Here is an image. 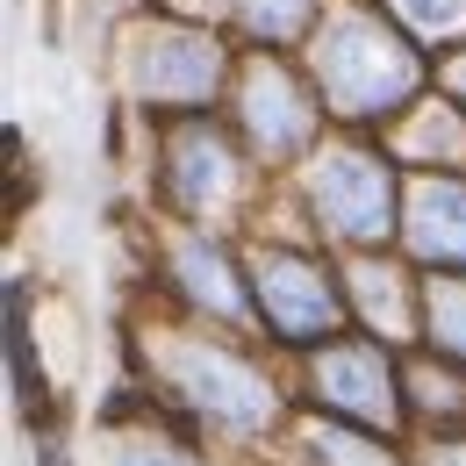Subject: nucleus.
Returning a JSON list of instances; mask_svg holds the SVG:
<instances>
[{
    "label": "nucleus",
    "instance_id": "11",
    "mask_svg": "<svg viewBox=\"0 0 466 466\" xmlns=\"http://www.w3.org/2000/svg\"><path fill=\"white\" fill-rule=\"evenodd\" d=\"M351 294H359V309H366V323L380 338H409V301L388 266H351Z\"/></svg>",
    "mask_w": 466,
    "mask_h": 466
},
{
    "label": "nucleus",
    "instance_id": "5",
    "mask_svg": "<svg viewBox=\"0 0 466 466\" xmlns=\"http://www.w3.org/2000/svg\"><path fill=\"white\" fill-rule=\"evenodd\" d=\"M258 309L273 316L280 338H323L338 323V294L323 280V266L288 258V251H258Z\"/></svg>",
    "mask_w": 466,
    "mask_h": 466
},
{
    "label": "nucleus",
    "instance_id": "7",
    "mask_svg": "<svg viewBox=\"0 0 466 466\" xmlns=\"http://www.w3.org/2000/svg\"><path fill=\"white\" fill-rule=\"evenodd\" d=\"M316 388H323V402L351 409L366 423H395V388H388V366L373 345H330L316 359Z\"/></svg>",
    "mask_w": 466,
    "mask_h": 466
},
{
    "label": "nucleus",
    "instance_id": "15",
    "mask_svg": "<svg viewBox=\"0 0 466 466\" xmlns=\"http://www.w3.org/2000/svg\"><path fill=\"white\" fill-rule=\"evenodd\" d=\"M309 7H316V0H244V22L280 44V36H294V29L309 22Z\"/></svg>",
    "mask_w": 466,
    "mask_h": 466
},
{
    "label": "nucleus",
    "instance_id": "18",
    "mask_svg": "<svg viewBox=\"0 0 466 466\" xmlns=\"http://www.w3.org/2000/svg\"><path fill=\"white\" fill-rule=\"evenodd\" d=\"M409 380H416V395H423V402H438V409H452V402H460L445 373H409Z\"/></svg>",
    "mask_w": 466,
    "mask_h": 466
},
{
    "label": "nucleus",
    "instance_id": "13",
    "mask_svg": "<svg viewBox=\"0 0 466 466\" xmlns=\"http://www.w3.org/2000/svg\"><path fill=\"white\" fill-rule=\"evenodd\" d=\"M431 330L445 351L466 359V280H431Z\"/></svg>",
    "mask_w": 466,
    "mask_h": 466
},
{
    "label": "nucleus",
    "instance_id": "17",
    "mask_svg": "<svg viewBox=\"0 0 466 466\" xmlns=\"http://www.w3.org/2000/svg\"><path fill=\"white\" fill-rule=\"evenodd\" d=\"M101 466H194V460H179L173 445H158V438H116Z\"/></svg>",
    "mask_w": 466,
    "mask_h": 466
},
{
    "label": "nucleus",
    "instance_id": "19",
    "mask_svg": "<svg viewBox=\"0 0 466 466\" xmlns=\"http://www.w3.org/2000/svg\"><path fill=\"white\" fill-rule=\"evenodd\" d=\"M423 466H466V445H431V452H423Z\"/></svg>",
    "mask_w": 466,
    "mask_h": 466
},
{
    "label": "nucleus",
    "instance_id": "16",
    "mask_svg": "<svg viewBox=\"0 0 466 466\" xmlns=\"http://www.w3.org/2000/svg\"><path fill=\"white\" fill-rule=\"evenodd\" d=\"M309 452H316V466H395V460H380V445L345 438V431H316V438H309Z\"/></svg>",
    "mask_w": 466,
    "mask_h": 466
},
{
    "label": "nucleus",
    "instance_id": "10",
    "mask_svg": "<svg viewBox=\"0 0 466 466\" xmlns=\"http://www.w3.org/2000/svg\"><path fill=\"white\" fill-rule=\"evenodd\" d=\"M395 158H409V166H460L466 158V122L452 116V101H423V116L395 137Z\"/></svg>",
    "mask_w": 466,
    "mask_h": 466
},
{
    "label": "nucleus",
    "instance_id": "1",
    "mask_svg": "<svg viewBox=\"0 0 466 466\" xmlns=\"http://www.w3.org/2000/svg\"><path fill=\"white\" fill-rule=\"evenodd\" d=\"M309 65H316V94L338 116H388V108H402L409 94H416V79H423V58L409 51L380 15H366V7H338L316 29Z\"/></svg>",
    "mask_w": 466,
    "mask_h": 466
},
{
    "label": "nucleus",
    "instance_id": "3",
    "mask_svg": "<svg viewBox=\"0 0 466 466\" xmlns=\"http://www.w3.org/2000/svg\"><path fill=\"white\" fill-rule=\"evenodd\" d=\"M158 359H166V380H173V388H179L194 409H201V416H216V423H244V431L273 416L266 380H258L244 359H230V351L194 345V338H173Z\"/></svg>",
    "mask_w": 466,
    "mask_h": 466
},
{
    "label": "nucleus",
    "instance_id": "20",
    "mask_svg": "<svg viewBox=\"0 0 466 466\" xmlns=\"http://www.w3.org/2000/svg\"><path fill=\"white\" fill-rule=\"evenodd\" d=\"M445 86H452V94H460V101H466V51H460V58H452V65H445Z\"/></svg>",
    "mask_w": 466,
    "mask_h": 466
},
{
    "label": "nucleus",
    "instance_id": "12",
    "mask_svg": "<svg viewBox=\"0 0 466 466\" xmlns=\"http://www.w3.org/2000/svg\"><path fill=\"white\" fill-rule=\"evenodd\" d=\"M173 258H179V280H187L194 301H208L216 316H237V309H244V294L230 288V273H223V258H216L208 244H179Z\"/></svg>",
    "mask_w": 466,
    "mask_h": 466
},
{
    "label": "nucleus",
    "instance_id": "6",
    "mask_svg": "<svg viewBox=\"0 0 466 466\" xmlns=\"http://www.w3.org/2000/svg\"><path fill=\"white\" fill-rule=\"evenodd\" d=\"M244 129H251V144L266 158H288L316 137V101H301L288 65H273V58L244 65Z\"/></svg>",
    "mask_w": 466,
    "mask_h": 466
},
{
    "label": "nucleus",
    "instance_id": "14",
    "mask_svg": "<svg viewBox=\"0 0 466 466\" xmlns=\"http://www.w3.org/2000/svg\"><path fill=\"white\" fill-rule=\"evenodd\" d=\"M395 15L416 36H460L466 29V0H395Z\"/></svg>",
    "mask_w": 466,
    "mask_h": 466
},
{
    "label": "nucleus",
    "instance_id": "8",
    "mask_svg": "<svg viewBox=\"0 0 466 466\" xmlns=\"http://www.w3.org/2000/svg\"><path fill=\"white\" fill-rule=\"evenodd\" d=\"M416 258L438 266H466V187L460 179H416L409 187V216H402Z\"/></svg>",
    "mask_w": 466,
    "mask_h": 466
},
{
    "label": "nucleus",
    "instance_id": "9",
    "mask_svg": "<svg viewBox=\"0 0 466 466\" xmlns=\"http://www.w3.org/2000/svg\"><path fill=\"white\" fill-rule=\"evenodd\" d=\"M173 187L187 208H223L237 187V166L216 137H179V158H173Z\"/></svg>",
    "mask_w": 466,
    "mask_h": 466
},
{
    "label": "nucleus",
    "instance_id": "4",
    "mask_svg": "<svg viewBox=\"0 0 466 466\" xmlns=\"http://www.w3.org/2000/svg\"><path fill=\"white\" fill-rule=\"evenodd\" d=\"M309 201L338 237H380L395 216V179L373 151H323L309 173Z\"/></svg>",
    "mask_w": 466,
    "mask_h": 466
},
{
    "label": "nucleus",
    "instance_id": "2",
    "mask_svg": "<svg viewBox=\"0 0 466 466\" xmlns=\"http://www.w3.org/2000/svg\"><path fill=\"white\" fill-rule=\"evenodd\" d=\"M223 79V44L201 29H144L129 44V86L151 108H201Z\"/></svg>",
    "mask_w": 466,
    "mask_h": 466
}]
</instances>
